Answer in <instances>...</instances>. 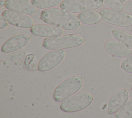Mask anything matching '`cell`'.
<instances>
[{"label": "cell", "instance_id": "44dd1931", "mask_svg": "<svg viewBox=\"0 0 132 118\" xmlns=\"http://www.w3.org/2000/svg\"><path fill=\"white\" fill-rule=\"evenodd\" d=\"M8 25L7 21L6 19L2 16H0V29L3 30Z\"/></svg>", "mask_w": 132, "mask_h": 118}, {"label": "cell", "instance_id": "9c48e42d", "mask_svg": "<svg viewBox=\"0 0 132 118\" xmlns=\"http://www.w3.org/2000/svg\"><path fill=\"white\" fill-rule=\"evenodd\" d=\"M30 40V37L27 34L16 35L7 40L3 43L1 47V51L5 53L16 51L26 46Z\"/></svg>", "mask_w": 132, "mask_h": 118}, {"label": "cell", "instance_id": "277c9868", "mask_svg": "<svg viewBox=\"0 0 132 118\" xmlns=\"http://www.w3.org/2000/svg\"><path fill=\"white\" fill-rule=\"evenodd\" d=\"M93 99V95L89 92H79L62 101L60 105V108L68 113L78 112L88 107L92 102Z\"/></svg>", "mask_w": 132, "mask_h": 118}, {"label": "cell", "instance_id": "6da1fadb", "mask_svg": "<svg viewBox=\"0 0 132 118\" xmlns=\"http://www.w3.org/2000/svg\"><path fill=\"white\" fill-rule=\"evenodd\" d=\"M41 18L47 24L69 31L76 30L80 25V22L75 14L57 8L43 10Z\"/></svg>", "mask_w": 132, "mask_h": 118}, {"label": "cell", "instance_id": "9a60e30c", "mask_svg": "<svg viewBox=\"0 0 132 118\" xmlns=\"http://www.w3.org/2000/svg\"><path fill=\"white\" fill-rule=\"evenodd\" d=\"M112 35L114 39L123 43L132 49V34L120 28L112 31Z\"/></svg>", "mask_w": 132, "mask_h": 118}, {"label": "cell", "instance_id": "ac0fdd59", "mask_svg": "<svg viewBox=\"0 0 132 118\" xmlns=\"http://www.w3.org/2000/svg\"><path fill=\"white\" fill-rule=\"evenodd\" d=\"M24 67L27 69L34 70L37 68V60L36 56L34 53L27 54L24 62Z\"/></svg>", "mask_w": 132, "mask_h": 118}, {"label": "cell", "instance_id": "2e32d148", "mask_svg": "<svg viewBox=\"0 0 132 118\" xmlns=\"http://www.w3.org/2000/svg\"><path fill=\"white\" fill-rule=\"evenodd\" d=\"M116 118H132V97L115 114Z\"/></svg>", "mask_w": 132, "mask_h": 118}, {"label": "cell", "instance_id": "8992f818", "mask_svg": "<svg viewBox=\"0 0 132 118\" xmlns=\"http://www.w3.org/2000/svg\"><path fill=\"white\" fill-rule=\"evenodd\" d=\"M100 14L102 20L109 24L122 27L132 26V14L126 11L105 8Z\"/></svg>", "mask_w": 132, "mask_h": 118}, {"label": "cell", "instance_id": "7a4b0ae2", "mask_svg": "<svg viewBox=\"0 0 132 118\" xmlns=\"http://www.w3.org/2000/svg\"><path fill=\"white\" fill-rule=\"evenodd\" d=\"M84 83L82 77L72 76L61 82L54 90L53 99L57 102H62L78 92Z\"/></svg>", "mask_w": 132, "mask_h": 118}, {"label": "cell", "instance_id": "4fadbf2b", "mask_svg": "<svg viewBox=\"0 0 132 118\" xmlns=\"http://www.w3.org/2000/svg\"><path fill=\"white\" fill-rule=\"evenodd\" d=\"M105 47L107 52L118 57H126L132 54L130 48L117 40L111 39L107 41Z\"/></svg>", "mask_w": 132, "mask_h": 118}, {"label": "cell", "instance_id": "d4e9b609", "mask_svg": "<svg viewBox=\"0 0 132 118\" xmlns=\"http://www.w3.org/2000/svg\"><path fill=\"white\" fill-rule=\"evenodd\" d=\"M131 32H132V30H131Z\"/></svg>", "mask_w": 132, "mask_h": 118}, {"label": "cell", "instance_id": "7c38bea8", "mask_svg": "<svg viewBox=\"0 0 132 118\" xmlns=\"http://www.w3.org/2000/svg\"><path fill=\"white\" fill-rule=\"evenodd\" d=\"M30 32L35 36L44 37H55L62 35V28L53 25L36 24L30 28Z\"/></svg>", "mask_w": 132, "mask_h": 118}, {"label": "cell", "instance_id": "e0dca14e", "mask_svg": "<svg viewBox=\"0 0 132 118\" xmlns=\"http://www.w3.org/2000/svg\"><path fill=\"white\" fill-rule=\"evenodd\" d=\"M63 0H31L32 3L39 9H46L58 5Z\"/></svg>", "mask_w": 132, "mask_h": 118}, {"label": "cell", "instance_id": "ba28073f", "mask_svg": "<svg viewBox=\"0 0 132 118\" xmlns=\"http://www.w3.org/2000/svg\"><path fill=\"white\" fill-rule=\"evenodd\" d=\"M2 16L8 23L16 27L29 28H31L34 24L30 17L21 12L6 10L3 12Z\"/></svg>", "mask_w": 132, "mask_h": 118}, {"label": "cell", "instance_id": "30bf717a", "mask_svg": "<svg viewBox=\"0 0 132 118\" xmlns=\"http://www.w3.org/2000/svg\"><path fill=\"white\" fill-rule=\"evenodd\" d=\"M128 99V92L124 89L116 91L110 97L107 107L108 114L116 113L127 102Z\"/></svg>", "mask_w": 132, "mask_h": 118}, {"label": "cell", "instance_id": "ffe728a7", "mask_svg": "<svg viewBox=\"0 0 132 118\" xmlns=\"http://www.w3.org/2000/svg\"><path fill=\"white\" fill-rule=\"evenodd\" d=\"M105 4L112 9L117 10H122L124 6L119 0H103Z\"/></svg>", "mask_w": 132, "mask_h": 118}, {"label": "cell", "instance_id": "3957f363", "mask_svg": "<svg viewBox=\"0 0 132 118\" xmlns=\"http://www.w3.org/2000/svg\"><path fill=\"white\" fill-rule=\"evenodd\" d=\"M84 38L77 34H69L58 37L44 39L42 46L48 50L69 49L79 47L84 42Z\"/></svg>", "mask_w": 132, "mask_h": 118}, {"label": "cell", "instance_id": "cb8c5ba5", "mask_svg": "<svg viewBox=\"0 0 132 118\" xmlns=\"http://www.w3.org/2000/svg\"><path fill=\"white\" fill-rule=\"evenodd\" d=\"M131 92H132V86H131Z\"/></svg>", "mask_w": 132, "mask_h": 118}, {"label": "cell", "instance_id": "603a6c76", "mask_svg": "<svg viewBox=\"0 0 132 118\" xmlns=\"http://www.w3.org/2000/svg\"><path fill=\"white\" fill-rule=\"evenodd\" d=\"M119 1H121L122 3V2H125V1H126V0H119Z\"/></svg>", "mask_w": 132, "mask_h": 118}, {"label": "cell", "instance_id": "5bb4252c", "mask_svg": "<svg viewBox=\"0 0 132 118\" xmlns=\"http://www.w3.org/2000/svg\"><path fill=\"white\" fill-rule=\"evenodd\" d=\"M79 21L85 24L92 25L98 23L101 19V14L95 10H90L81 12L78 14Z\"/></svg>", "mask_w": 132, "mask_h": 118}, {"label": "cell", "instance_id": "5b68a950", "mask_svg": "<svg viewBox=\"0 0 132 118\" xmlns=\"http://www.w3.org/2000/svg\"><path fill=\"white\" fill-rule=\"evenodd\" d=\"M103 4V0H64L60 7L71 13H78L97 9Z\"/></svg>", "mask_w": 132, "mask_h": 118}, {"label": "cell", "instance_id": "8fae6325", "mask_svg": "<svg viewBox=\"0 0 132 118\" xmlns=\"http://www.w3.org/2000/svg\"><path fill=\"white\" fill-rule=\"evenodd\" d=\"M5 7L10 10L32 15L37 12L35 5L28 0H6Z\"/></svg>", "mask_w": 132, "mask_h": 118}, {"label": "cell", "instance_id": "52a82bcc", "mask_svg": "<svg viewBox=\"0 0 132 118\" xmlns=\"http://www.w3.org/2000/svg\"><path fill=\"white\" fill-rule=\"evenodd\" d=\"M65 51L62 49L53 50L44 55L39 62L38 69L41 72L48 71L58 65L65 57Z\"/></svg>", "mask_w": 132, "mask_h": 118}, {"label": "cell", "instance_id": "7402d4cb", "mask_svg": "<svg viewBox=\"0 0 132 118\" xmlns=\"http://www.w3.org/2000/svg\"><path fill=\"white\" fill-rule=\"evenodd\" d=\"M6 0H0V8H2L5 5Z\"/></svg>", "mask_w": 132, "mask_h": 118}, {"label": "cell", "instance_id": "d6986e66", "mask_svg": "<svg viewBox=\"0 0 132 118\" xmlns=\"http://www.w3.org/2000/svg\"><path fill=\"white\" fill-rule=\"evenodd\" d=\"M121 68L126 72L132 73V54L122 60L121 63Z\"/></svg>", "mask_w": 132, "mask_h": 118}]
</instances>
